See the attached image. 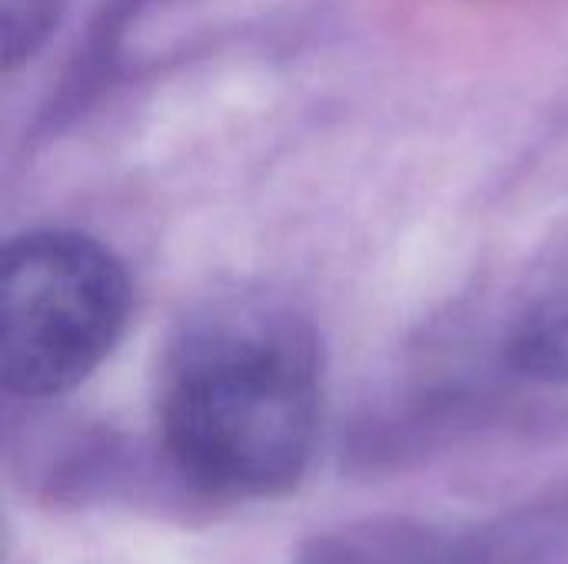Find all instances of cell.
Segmentation results:
<instances>
[{"mask_svg":"<svg viewBox=\"0 0 568 564\" xmlns=\"http://www.w3.org/2000/svg\"><path fill=\"white\" fill-rule=\"evenodd\" d=\"M156 412L166 459L193 489L286 495L320 435L313 329L270 296L206 302L170 346Z\"/></svg>","mask_w":568,"mask_h":564,"instance_id":"obj_1","label":"cell"},{"mask_svg":"<svg viewBox=\"0 0 568 564\" xmlns=\"http://www.w3.org/2000/svg\"><path fill=\"white\" fill-rule=\"evenodd\" d=\"M130 283L116 256L83 233L40 229L0 259V379L10 396L77 389L116 346Z\"/></svg>","mask_w":568,"mask_h":564,"instance_id":"obj_2","label":"cell"},{"mask_svg":"<svg viewBox=\"0 0 568 564\" xmlns=\"http://www.w3.org/2000/svg\"><path fill=\"white\" fill-rule=\"evenodd\" d=\"M509 362L542 382H568V246L526 283L506 336Z\"/></svg>","mask_w":568,"mask_h":564,"instance_id":"obj_3","label":"cell"},{"mask_svg":"<svg viewBox=\"0 0 568 564\" xmlns=\"http://www.w3.org/2000/svg\"><path fill=\"white\" fill-rule=\"evenodd\" d=\"M3 3V60L13 66L17 60L30 57L33 47L43 40L57 0H0Z\"/></svg>","mask_w":568,"mask_h":564,"instance_id":"obj_4","label":"cell"}]
</instances>
